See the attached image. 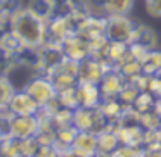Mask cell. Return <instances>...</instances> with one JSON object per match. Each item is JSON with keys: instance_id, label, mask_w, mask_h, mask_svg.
<instances>
[{"instance_id": "obj_1", "label": "cell", "mask_w": 161, "mask_h": 157, "mask_svg": "<svg viewBox=\"0 0 161 157\" xmlns=\"http://www.w3.org/2000/svg\"><path fill=\"white\" fill-rule=\"evenodd\" d=\"M12 33L23 45L42 47L47 42V23L23 9L12 18Z\"/></svg>"}, {"instance_id": "obj_2", "label": "cell", "mask_w": 161, "mask_h": 157, "mask_svg": "<svg viewBox=\"0 0 161 157\" xmlns=\"http://www.w3.org/2000/svg\"><path fill=\"white\" fill-rule=\"evenodd\" d=\"M140 19L135 16H108L106 18V38L111 43L130 45Z\"/></svg>"}, {"instance_id": "obj_3", "label": "cell", "mask_w": 161, "mask_h": 157, "mask_svg": "<svg viewBox=\"0 0 161 157\" xmlns=\"http://www.w3.org/2000/svg\"><path fill=\"white\" fill-rule=\"evenodd\" d=\"M25 92H28L31 95V98L40 107L49 105L57 97V90L54 86L52 80L49 76H45V74H38V73L28 81V85L25 86Z\"/></svg>"}, {"instance_id": "obj_4", "label": "cell", "mask_w": 161, "mask_h": 157, "mask_svg": "<svg viewBox=\"0 0 161 157\" xmlns=\"http://www.w3.org/2000/svg\"><path fill=\"white\" fill-rule=\"evenodd\" d=\"M50 80H52L54 86L57 92L69 90V88H76L80 85V78H78V62L69 59H64V62L59 67L50 73Z\"/></svg>"}, {"instance_id": "obj_5", "label": "cell", "mask_w": 161, "mask_h": 157, "mask_svg": "<svg viewBox=\"0 0 161 157\" xmlns=\"http://www.w3.org/2000/svg\"><path fill=\"white\" fill-rule=\"evenodd\" d=\"M40 52V67H38V74H45L50 76L56 67H59L64 62L66 55H64V50L61 45L57 43H43L42 47H38Z\"/></svg>"}, {"instance_id": "obj_6", "label": "cell", "mask_w": 161, "mask_h": 157, "mask_svg": "<svg viewBox=\"0 0 161 157\" xmlns=\"http://www.w3.org/2000/svg\"><path fill=\"white\" fill-rule=\"evenodd\" d=\"M108 69L109 67H106L97 57L88 55L87 59H83L81 62H78V78H80V83H95V85H99Z\"/></svg>"}, {"instance_id": "obj_7", "label": "cell", "mask_w": 161, "mask_h": 157, "mask_svg": "<svg viewBox=\"0 0 161 157\" xmlns=\"http://www.w3.org/2000/svg\"><path fill=\"white\" fill-rule=\"evenodd\" d=\"M12 116H36L40 105L31 98V95L25 90H16L7 104Z\"/></svg>"}, {"instance_id": "obj_8", "label": "cell", "mask_w": 161, "mask_h": 157, "mask_svg": "<svg viewBox=\"0 0 161 157\" xmlns=\"http://www.w3.org/2000/svg\"><path fill=\"white\" fill-rule=\"evenodd\" d=\"M80 38H83L85 42L90 45L95 40L106 38V18H101V16H88L83 23L80 24V28L76 29V33Z\"/></svg>"}, {"instance_id": "obj_9", "label": "cell", "mask_w": 161, "mask_h": 157, "mask_svg": "<svg viewBox=\"0 0 161 157\" xmlns=\"http://www.w3.org/2000/svg\"><path fill=\"white\" fill-rule=\"evenodd\" d=\"M38 135V119L36 116H12L11 136L19 140L33 138Z\"/></svg>"}, {"instance_id": "obj_10", "label": "cell", "mask_w": 161, "mask_h": 157, "mask_svg": "<svg viewBox=\"0 0 161 157\" xmlns=\"http://www.w3.org/2000/svg\"><path fill=\"white\" fill-rule=\"evenodd\" d=\"M132 43L142 47L144 50H156L161 47V36H159L156 28H153L151 24L140 21L137 29H135V33H133Z\"/></svg>"}, {"instance_id": "obj_11", "label": "cell", "mask_w": 161, "mask_h": 157, "mask_svg": "<svg viewBox=\"0 0 161 157\" xmlns=\"http://www.w3.org/2000/svg\"><path fill=\"white\" fill-rule=\"evenodd\" d=\"M125 85L126 78L118 69H108L106 74L102 76L101 83H99V88H101L104 98H118Z\"/></svg>"}, {"instance_id": "obj_12", "label": "cell", "mask_w": 161, "mask_h": 157, "mask_svg": "<svg viewBox=\"0 0 161 157\" xmlns=\"http://www.w3.org/2000/svg\"><path fill=\"white\" fill-rule=\"evenodd\" d=\"M71 35H75V29L68 18H52L50 21H47V42L49 43L61 45Z\"/></svg>"}, {"instance_id": "obj_13", "label": "cell", "mask_w": 161, "mask_h": 157, "mask_svg": "<svg viewBox=\"0 0 161 157\" xmlns=\"http://www.w3.org/2000/svg\"><path fill=\"white\" fill-rule=\"evenodd\" d=\"M119 143L125 147H142L144 145V131L140 124H113Z\"/></svg>"}, {"instance_id": "obj_14", "label": "cell", "mask_w": 161, "mask_h": 157, "mask_svg": "<svg viewBox=\"0 0 161 157\" xmlns=\"http://www.w3.org/2000/svg\"><path fill=\"white\" fill-rule=\"evenodd\" d=\"M64 50V55L66 59L75 60V62H81L83 59H87L90 55V49H88V43L83 38H80L78 35H71L61 43Z\"/></svg>"}, {"instance_id": "obj_15", "label": "cell", "mask_w": 161, "mask_h": 157, "mask_svg": "<svg viewBox=\"0 0 161 157\" xmlns=\"http://www.w3.org/2000/svg\"><path fill=\"white\" fill-rule=\"evenodd\" d=\"M76 92L80 107H99L104 100L101 88L95 83H80L76 86Z\"/></svg>"}, {"instance_id": "obj_16", "label": "cell", "mask_w": 161, "mask_h": 157, "mask_svg": "<svg viewBox=\"0 0 161 157\" xmlns=\"http://www.w3.org/2000/svg\"><path fill=\"white\" fill-rule=\"evenodd\" d=\"M97 138H99V143H97V155L95 157H111L121 147L119 138H118V135H116L113 126L104 129L102 133H99Z\"/></svg>"}, {"instance_id": "obj_17", "label": "cell", "mask_w": 161, "mask_h": 157, "mask_svg": "<svg viewBox=\"0 0 161 157\" xmlns=\"http://www.w3.org/2000/svg\"><path fill=\"white\" fill-rule=\"evenodd\" d=\"M97 143H99L97 133L78 131L71 149H75L76 152H80L85 157H95L97 155Z\"/></svg>"}, {"instance_id": "obj_18", "label": "cell", "mask_w": 161, "mask_h": 157, "mask_svg": "<svg viewBox=\"0 0 161 157\" xmlns=\"http://www.w3.org/2000/svg\"><path fill=\"white\" fill-rule=\"evenodd\" d=\"M25 9L45 23L50 21L56 12L54 0H25Z\"/></svg>"}, {"instance_id": "obj_19", "label": "cell", "mask_w": 161, "mask_h": 157, "mask_svg": "<svg viewBox=\"0 0 161 157\" xmlns=\"http://www.w3.org/2000/svg\"><path fill=\"white\" fill-rule=\"evenodd\" d=\"M16 62L21 64V66L28 67V69L38 73V67H40V52H38V47H30V45H23L19 49V52L14 55Z\"/></svg>"}, {"instance_id": "obj_20", "label": "cell", "mask_w": 161, "mask_h": 157, "mask_svg": "<svg viewBox=\"0 0 161 157\" xmlns=\"http://www.w3.org/2000/svg\"><path fill=\"white\" fill-rule=\"evenodd\" d=\"M76 129L73 126H64V128H57L56 129V135H54V143L52 145L56 147V150L59 154L66 152L68 149L73 147V142L76 138Z\"/></svg>"}, {"instance_id": "obj_21", "label": "cell", "mask_w": 161, "mask_h": 157, "mask_svg": "<svg viewBox=\"0 0 161 157\" xmlns=\"http://www.w3.org/2000/svg\"><path fill=\"white\" fill-rule=\"evenodd\" d=\"M142 74L146 76H161V47L156 50H149L140 60Z\"/></svg>"}, {"instance_id": "obj_22", "label": "cell", "mask_w": 161, "mask_h": 157, "mask_svg": "<svg viewBox=\"0 0 161 157\" xmlns=\"http://www.w3.org/2000/svg\"><path fill=\"white\" fill-rule=\"evenodd\" d=\"M99 109H101V112L104 114V118L108 119L111 124H114V123L121 118V114L125 112L126 107L119 102V98H104L102 104L99 105Z\"/></svg>"}, {"instance_id": "obj_23", "label": "cell", "mask_w": 161, "mask_h": 157, "mask_svg": "<svg viewBox=\"0 0 161 157\" xmlns=\"http://www.w3.org/2000/svg\"><path fill=\"white\" fill-rule=\"evenodd\" d=\"M137 0H106L108 16H132Z\"/></svg>"}, {"instance_id": "obj_24", "label": "cell", "mask_w": 161, "mask_h": 157, "mask_svg": "<svg viewBox=\"0 0 161 157\" xmlns=\"http://www.w3.org/2000/svg\"><path fill=\"white\" fill-rule=\"evenodd\" d=\"M154 104H156V97L153 93H149V92H140L137 95V98L133 100L132 109L137 111L139 114H144V112L154 111Z\"/></svg>"}, {"instance_id": "obj_25", "label": "cell", "mask_w": 161, "mask_h": 157, "mask_svg": "<svg viewBox=\"0 0 161 157\" xmlns=\"http://www.w3.org/2000/svg\"><path fill=\"white\" fill-rule=\"evenodd\" d=\"M21 47H23L21 40H19L12 31H9L7 35H4L2 38H0V49L4 50L5 54H9L11 57H14L16 54L19 52V49H21Z\"/></svg>"}, {"instance_id": "obj_26", "label": "cell", "mask_w": 161, "mask_h": 157, "mask_svg": "<svg viewBox=\"0 0 161 157\" xmlns=\"http://www.w3.org/2000/svg\"><path fill=\"white\" fill-rule=\"evenodd\" d=\"M25 9V0H0V14L14 18L19 11Z\"/></svg>"}, {"instance_id": "obj_27", "label": "cell", "mask_w": 161, "mask_h": 157, "mask_svg": "<svg viewBox=\"0 0 161 157\" xmlns=\"http://www.w3.org/2000/svg\"><path fill=\"white\" fill-rule=\"evenodd\" d=\"M14 86L9 83L7 78H0V107H5L14 93Z\"/></svg>"}, {"instance_id": "obj_28", "label": "cell", "mask_w": 161, "mask_h": 157, "mask_svg": "<svg viewBox=\"0 0 161 157\" xmlns=\"http://www.w3.org/2000/svg\"><path fill=\"white\" fill-rule=\"evenodd\" d=\"M142 7L149 18L161 19V0H142Z\"/></svg>"}, {"instance_id": "obj_29", "label": "cell", "mask_w": 161, "mask_h": 157, "mask_svg": "<svg viewBox=\"0 0 161 157\" xmlns=\"http://www.w3.org/2000/svg\"><path fill=\"white\" fill-rule=\"evenodd\" d=\"M111 157H142V147H125V145H121Z\"/></svg>"}, {"instance_id": "obj_30", "label": "cell", "mask_w": 161, "mask_h": 157, "mask_svg": "<svg viewBox=\"0 0 161 157\" xmlns=\"http://www.w3.org/2000/svg\"><path fill=\"white\" fill-rule=\"evenodd\" d=\"M9 31H12V18L0 14V38L7 35Z\"/></svg>"}, {"instance_id": "obj_31", "label": "cell", "mask_w": 161, "mask_h": 157, "mask_svg": "<svg viewBox=\"0 0 161 157\" xmlns=\"http://www.w3.org/2000/svg\"><path fill=\"white\" fill-rule=\"evenodd\" d=\"M142 157H161V143L142 147Z\"/></svg>"}, {"instance_id": "obj_32", "label": "cell", "mask_w": 161, "mask_h": 157, "mask_svg": "<svg viewBox=\"0 0 161 157\" xmlns=\"http://www.w3.org/2000/svg\"><path fill=\"white\" fill-rule=\"evenodd\" d=\"M61 157H85V155H81V154H80V152H76L75 149H68L66 152L61 154Z\"/></svg>"}, {"instance_id": "obj_33", "label": "cell", "mask_w": 161, "mask_h": 157, "mask_svg": "<svg viewBox=\"0 0 161 157\" xmlns=\"http://www.w3.org/2000/svg\"><path fill=\"white\" fill-rule=\"evenodd\" d=\"M2 140H4V135H2V133H0V142H2Z\"/></svg>"}]
</instances>
